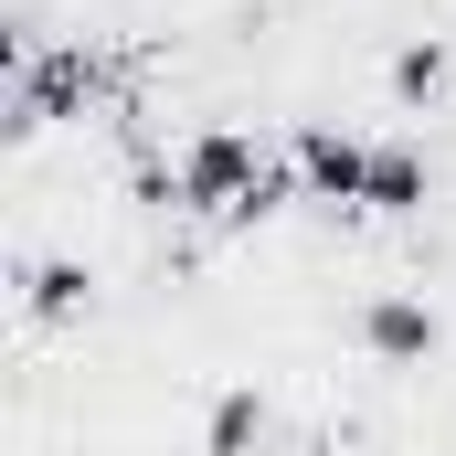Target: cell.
I'll return each instance as SVG.
<instances>
[{
    "label": "cell",
    "instance_id": "obj_4",
    "mask_svg": "<svg viewBox=\"0 0 456 456\" xmlns=\"http://www.w3.org/2000/svg\"><path fill=\"white\" fill-rule=\"evenodd\" d=\"M86 308H96L86 255H21V319H32V330H75Z\"/></svg>",
    "mask_w": 456,
    "mask_h": 456
},
{
    "label": "cell",
    "instance_id": "obj_7",
    "mask_svg": "<svg viewBox=\"0 0 456 456\" xmlns=\"http://www.w3.org/2000/svg\"><path fill=\"white\" fill-rule=\"evenodd\" d=\"M255 446H265V393H255V382L213 393V414H202V456H255Z\"/></svg>",
    "mask_w": 456,
    "mask_h": 456
},
{
    "label": "cell",
    "instance_id": "obj_5",
    "mask_svg": "<svg viewBox=\"0 0 456 456\" xmlns=\"http://www.w3.org/2000/svg\"><path fill=\"white\" fill-rule=\"evenodd\" d=\"M425 202H436V159H425L414 138H382V149H371V202H361V213H382V224H414Z\"/></svg>",
    "mask_w": 456,
    "mask_h": 456
},
{
    "label": "cell",
    "instance_id": "obj_3",
    "mask_svg": "<svg viewBox=\"0 0 456 456\" xmlns=\"http://www.w3.org/2000/svg\"><path fill=\"white\" fill-rule=\"evenodd\" d=\"M350 340L371 350V361H393V371H414V361H436V350H446V319H436V297H425V287H371V297H361V319H350Z\"/></svg>",
    "mask_w": 456,
    "mask_h": 456
},
{
    "label": "cell",
    "instance_id": "obj_1",
    "mask_svg": "<svg viewBox=\"0 0 456 456\" xmlns=\"http://www.w3.org/2000/svg\"><path fill=\"white\" fill-rule=\"evenodd\" d=\"M170 202H181V213H202V224L255 233L265 213H287V202H297V181H287V149H265L255 127L213 117V127H191V138H181V159H170Z\"/></svg>",
    "mask_w": 456,
    "mask_h": 456
},
{
    "label": "cell",
    "instance_id": "obj_2",
    "mask_svg": "<svg viewBox=\"0 0 456 456\" xmlns=\"http://www.w3.org/2000/svg\"><path fill=\"white\" fill-rule=\"evenodd\" d=\"M287 181H297V202H319V213H361L371 202V127H340V117H297L287 138Z\"/></svg>",
    "mask_w": 456,
    "mask_h": 456
},
{
    "label": "cell",
    "instance_id": "obj_6",
    "mask_svg": "<svg viewBox=\"0 0 456 456\" xmlns=\"http://www.w3.org/2000/svg\"><path fill=\"white\" fill-rule=\"evenodd\" d=\"M382 86H393V107H436V96L456 86V53H446V32H414V43H393Z\"/></svg>",
    "mask_w": 456,
    "mask_h": 456
}]
</instances>
